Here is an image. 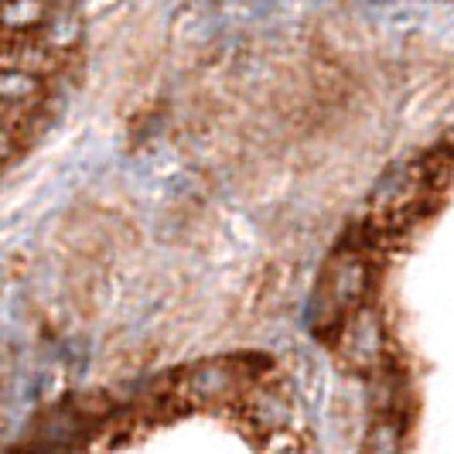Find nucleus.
I'll return each instance as SVG.
<instances>
[{
	"label": "nucleus",
	"mask_w": 454,
	"mask_h": 454,
	"mask_svg": "<svg viewBox=\"0 0 454 454\" xmlns=\"http://www.w3.org/2000/svg\"><path fill=\"white\" fill-rule=\"evenodd\" d=\"M75 38H79V18H72V14H59V18H51V21H48V35H45L48 48H68Z\"/></svg>",
	"instance_id": "nucleus-8"
},
{
	"label": "nucleus",
	"mask_w": 454,
	"mask_h": 454,
	"mask_svg": "<svg viewBox=\"0 0 454 454\" xmlns=\"http://www.w3.org/2000/svg\"><path fill=\"white\" fill-rule=\"evenodd\" d=\"M363 454H403V417L376 413L363 441Z\"/></svg>",
	"instance_id": "nucleus-6"
},
{
	"label": "nucleus",
	"mask_w": 454,
	"mask_h": 454,
	"mask_svg": "<svg viewBox=\"0 0 454 454\" xmlns=\"http://www.w3.org/2000/svg\"><path fill=\"white\" fill-rule=\"evenodd\" d=\"M0 4H4V0H0Z\"/></svg>",
	"instance_id": "nucleus-12"
},
{
	"label": "nucleus",
	"mask_w": 454,
	"mask_h": 454,
	"mask_svg": "<svg viewBox=\"0 0 454 454\" xmlns=\"http://www.w3.org/2000/svg\"><path fill=\"white\" fill-rule=\"evenodd\" d=\"M48 21L45 0H4L0 4V27L4 31H35Z\"/></svg>",
	"instance_id": "nucleus-7"
},
{
	"label": "nucleus",
	"mask_w": 454,
	"mask_h": 454,
	"mask_svg": "<svg viewBox=\"0 0 454 454\" xmlns=\"http://www.w3.org/2000/svg\"><path fill=\"white\" fill-rule=\"evenodd\" d=\"M273 454H301V448H297V444H284L280 451H273Z\"/></svg>",
	"instance_id": "nucleus-10"
},
{
	"label": "nucleus",
	"mask_w": 454,
	"mask_h": 454,
	"mask_svg": "<svg viewBox=\"0 0 454 454\" xmlns=\"http://www.w3.org/2000/svg\"><path fill=\"white\" fill-rule=\"evenodd\" d=\"M45 92V82L38 72L27 68H0V103L4 106H27Z\"/></svg>",
	"instance_id": "nucleus-5"
},
{
	"label": "nucleus",
	"mask_w": 454,
	"mask_h": 454,
	"mask_svg": "<svg viewBox=\"0 0 454 454\" xmlns=\"http://www.w3.org/2000/svg\"><path fill=\"white\" fill-rule=\"evenodd\" d=\"M38 454H59V451H51V448H42V451H38Z\"/></svg>",
	"instance_id": "nucleus-11"
},
{
	"label": "nucleus",
	"mask_w": 454,
	"mask_h": 454,
	"mask_svg": "<svg viewBox=\"0 0 454 454\" xmlns=\"http://www.w3.org/2000/svg\"><path fill=\"white\" fill-rule=\"evenodd\" d=\"M18 151H21V147H18V137L11 134L7 127H0V164L14 160L18 158Z\"/></svg>",
	"instance_id": "nucleus-9"
},
{
	"label": "nucleus",
	"mask_w": 454,
	"mask_h": 454,
	"mask_svg": "<svg viewBox=\"0 0 454 454\" xmlns=\"http://www.w3.org/2000/svg\"><path fill=\"white\" fill-rule=\"evenodd\" d=\"M372 284V267L363 256V250H339L321 273V284L315 291V301L308 308L311 328L321 339H339L341 321L356 308H363Z\"/></svg>",
	"instance_id": "nucleus-1"
},
{
	"label": "nucleus",
	"mask_w": 454,
	"mask_h": 454,
	"mask_svg": "<svg viewBox=\"0 0 454 454\" xmlns=\"http://www.w3.org/2000/svg\"><path fill=\"white\" fill-rule=\"evenodd\" d=\"M339 356L345 359L348 369L356 372H380V365L387 359V332H383V318L372 304L356 308L339 328Z\"/></svg>",
	"instance_id": "nucleus-2"
},
{
	"label": "nucleus",
	"mask_w": 454,
	"mask_h": 454,
	"mask_svg": "<svg viewBox=\"0 0 454 454\" xmlns=\"http://www.w3.org/2000/svg\"><path fill=\"white\" fill-rule=\"evenodd\" d=\"M243 420L256 434L273 437V434L291 427V420H294V400L277 387H253L243 396Z\"/></svg>",
	"instance_id": "nucleus-3"
},
{
	"label": "nucleus",
	"mask_w": 454,
	"mask_h": 454,
	"mask_svg": "<svg viewBox=\"0 0 454 454\" xmlns=\"http://www.w3.org/2000/svg\"><path fill=\"white\" fill-rule=\"evenodd\" d=\"M239 380L243 372H236L232 365L226 363H202L195 365L192 372H184L182 380V396L199 403V407H208V403H223L229 396L239 393Z\"/></svg>",
	"instance_id": "nucleus-4"
}]
</instances>
